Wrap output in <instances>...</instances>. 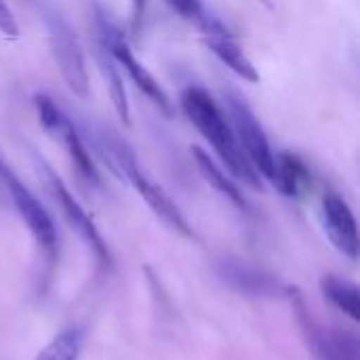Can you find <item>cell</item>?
Returning a JSON list of instances; mask_svg holds the SVG:
<instances>
[{
  "instance_id": "obj_20",
  "label": "cell",
  "mask_w": 360,
  "mask_h": 360,
  "mask_svg": "<svg viewBox=\"0 0 360 360\" xmlns=\"http://www.w3.org/2000/svg\"><path fill=\"white\" fill-rule=\"evenodd\" d=\"M146 11H148V0H131V32L135 36L141 34Z\"/></svg>"
},
{
  "instance_id": "obj_6",
  "label": "cell",
  "mask_w": 360,
  "mask_h": 360,
  "mask_svg": "<svg viewBox=\"0 0 360 360\" xmlns=\"http://www.w3.org/2000/svg\"><path fill=\"white\" fill-rule=\"evenodd\" d=\"M0 181L8 190V196H11L19 217L25 221L27 230L32 232L46 264L53 266L59 255V238H57V230H55L51 215L38 202V198L30 192V188L25 184H21V179L11 171V167L4 165L2 158H0Z\"/></svg>"
},
{
  "instance_id": "obj_10",
  "label": "cell",
  "mask_w": 360,
  "mask_h": 360,
  "mask_svg": "<svg viewBox=\"0 0 360 360\" xmlns=\"http://www.w3.org/2000/svg\"><path fill=\"white\" fill-rule=\"evenodd\" d=\"M198 25H200L202 40H205L207 49L224 65H228L236 76H240L247 82H259V74H257L253 61L247 57L243 46L236 42V38L228 32V27L219 19H215L211 15H205L198 21Z\"/></svg>"
},
{
  "instance_id": "obj_3",
  "label": "cell",
  "mask_w": 360,
  "mask_h": 360,
  "mask_svg": "<svg viewBox=\"0 0 360 360\" xmlns=\"http://www.w3.org/2000/svg\"><path fill=\"white\" fill-rule=\"evenodd\" d=\"M95 38L97 42H101L105 46V51L112 55V59L116 61V65H120L118 70H124L131 78V82L167 116L173 114V105L169 101V95L165 93V89L158 84V80L146 70V65L133 55L124 32L120 30V25L108 15V11L99 4H95Z\"/></svg>"
},
{
  "instance_id": "obj_1",
  "label": "cell",
  "mask_w": 360,
  "mask_h": 360,
  "mask_svg": "<svg viewBox=\"0 0 360 360\" xmlns=\"http://www.w3.org/2000/svg\"><path fill=\"white\" fill-rule=\"evenodd\" d=\"M181 110L186 118L196 127V131L209 141V146L215 150L219 160L226 165V169L247 184L253 190H262V177L245 156L243 148L236 141V135L232 131V124L226 120L219 105L213 101V97L202 86H188L181 91L179 97Z\"/></svg>"
},
{
  "instance_id": "obj_11",
  "label": "cell",
  "mask_w": 360,
  "mask_h": 360,
  "mask_svg": "<svg viewBox=\"0 0 360 360\" xmlns=\"http://www.w3.org/2000/svg\"><path fill=\"white\" fill-rule=\"evenodd\" d=\"M323 226L333 247L350 259L359 257V228L350 205L333 190L323 194Z\"/></svg>"
},
{
  "instance_id": "obj_2",
  "label": "cell",
  "mask_w": 360,
  "mask_h": 360,
  "mask_svg": "<svg viewBox=\"0 0 360 360\" xmlns=\"http://www.w3.org/2000/svg\"><path fill=\"white\" fill-rule=\"evenodd\" d=\"M99 148L103 150L101 154L105 158H110L112 171L122 175V177H127L133 184V188L139 192V196L146 200V205L169 228H173L175 232H179V234H184L188 238H194V230L188 224V219L184 217V213L179 211V207L171 200V196L154 179L148 177V173L139 167L135 152L120 137H116L114 133H101Z\"/></svg>"
},
{
  "instance_id": "obj_14",
  "label": "cell",
  "mask_w": 360,
  "mask_h": 360,
  "mask_svg": "<svg viewBox=\"0 0 360 360\" xmlns=\"http://www.w3.org/2000/svg\"><path fill=\"white\" fill-rule=\"evenodd\" d=\"M192 156H194L196 167H198L200 175L205 177V181H207L213 190H217L224 198H228L234 207H238L240 211L247 213V211H249V205H247L243 192H240L238 186L221 171V167H219L202 148H198V146L192 148Z\"/></svg>"
},
{
  "instance_id": "obj_7",
  "label": "cell",
  "mask_w": 360,
  "mask_h": 360,
  "mask_svg": "<svg viewBox=\"0 0 360 360\" xmlns=\"http://www.w3.org/2000/svg\"><path fill=\"white\" fill-rule=\"evenodd\" d=\"M34 108L38 114L40 124L44 127V131H49L55 139H59V143L63 146V150L68 152L72 165L76 167L78 175L93 188L101 186L99 173L93 165V158L82 141V137L78 135L72 118L44 93H36L34 95Z\"/></svg>"
},
{
  "instance_id": "obj_17",
  "label": "cell",
  "mask_w": 360,
  "mask_h": 360,
  "mask_svg": "<svg viewBox=\"0 0 360 360\" xmlns=\"http://www.w3.org/2000/svg\"><path fill=\"white\" fill-rule=\"evenodd\" d=\"M82 346H84V329L68 327L46 344V348L36 356V360H78Z\"/></svg>"
},
{
  "instance_id": "obj_9",
  "label": "cell",
  "mask_w": 360,
  "mask_h": 360,
  "mask_svg": "<svg viewBox=\"0 0 360 360\" xmlns=\"http://www.w3.org/2000/svg\"><path fill=\"white\" fill-rule=\"evenodd\" d=\"M38 171L42 173V177H44V181H46V186H49V190H51L55 202L59 205V209H61L65 221L78 232V236L84 240V245H86V247L91 249V253L95 255L97 264H99L101 268H108V270H110V268H112V253H110V249H108L103 236L99 234L97 226H95L93 219L89 217V213H86V211L80 207V202L70 194V190L63 186V181L57 177V173H55L49 165H44V162L40 160V162H38Z\"/></svg>"
},
{
  "instance_id": "obj_5",
  "label": "cell",
  "mask_w": 360,
  "mask_h": 360,
  "mask_svg": "<svg viewBox=\"0 0 360 360\" xmlns=\"http://www.w3.org/2000/svg\"><path fill=\"white\" fill-rule=\"evenodd\" d=\"M287 295L314 360H360V340L354 331L321 325L310 314L302 293L295 287H287Z\"/></svg>"
},
{
  "instance_id": "obj_19",
  "label": "cell",
  "mask_w": 360,
  "mask_h": 360,
  "mask_svg": "<svg viewBox=\"0 0 360 360\" xmlns=\"http://www.w3.org/2000/svg\"><path fill=\"white\" fill-rule=\"evenodd\" d=\"M0 34L6 36V38H17L19 36L17 19H15L11 6L6 4V0H0Z\"/></svg>"
},
{
  "instance_id": "obj_13",
  "label": "cell",
  "mask_w": 360,
  "mask_h": 360,
  "mask_svg": "<svg viewBox=\"0 0 360 360\" xmlns=\"http://www.w3.org/2000/svg\"><path fill=\"white\" fill-rule=\"evenodd\" d=\"M270 181L276 190L289 198H300L312 186V175L308 165L293 152L274 154V171Z\"/></svg>"
},
{
  "instance_id": "obj_4",
  "label": "cell",
  "mask_w": 360,
  "mask_h": 360,
  "mask_svg": "<svg viewBox=\"0 0 360 360\" xmlns=\"http://www.w3.org/2000/svg\"><path fill=\"white\" fill-rule=\"evenodd\" d=\"M42 19H44V27H46V38H49V46H51V55L59 68V74L63 78V82L68 84V89L84 99L89 97V72H86V61H84V53L82 46L76 38L74 27L70 25V21L51 4L42 6Z\"/></svg>"
},
{
  "instance_id": "obj_18",
  "label": "cell",
  "mask_w": 360,
  "mask_h": 360,
  "mask_svg": "<svg viewBox=\"0 0 360 360\" xmlns=\"http://www.w3.org/2000/svg\"><path fill=\"white\" fill-rule=\"evenodd\" d=\"M167 2H169V6H171L175 13H179L184 19L196 21V23L207 15V11H205V6H202V0H167Z\"/></svg>"
},
{
  "instance_id": "obj_12",
  "label": "cell",
  "mask_w": 360,
  "mask_h": 360,
  "mask_svg": "<svg viewBox=\"0 0 360 360\" xmlns=\"http://www.w3.org/2000/svg\"><path fill=\"white\" fill-rule=\"evenodd\" d=\"M217 276L230 289L249 297H276L287 293V287L274 274L240 259H221L217 264Z\"/></svg>"
},
{
  "instance_id": "obj_15",
  "label": "cell",
  "mask_w": 360,
  "mask_h": 360,
  "mask_svg": "<svg viewBox=\"0 0 360 360\" xmlns=\"http://www.w3.org/2000/svg\"><path fill=\"white\" fill-rule=\"evenodd\" d=\"M321 289L323 295L338 308L342 310L348 319L354 323L360 321V291L359 287L346 278H340L335 274H325L321 278Z\"/></svg>"
},
{
  "instance_id": "obj_8",
  "label": "cell",
  "mask_w": 360,
  "mask_h": 360,
  "mask_svg": "<svg viewBox=\"0 0 360 360\" xmlns=\"http://www.w3.org/2000/svg\"><path fill=\"white\" fill-rule=\"evenodd\" d=\"M226 101H228L232 131L236 135L238 146L243 148V152L249 158V162L253 165V169L259 175H264L266 179H270L272 171H274V152H272V146L268 141V135H266L262 122L257 120L253 108L247 103V99L240 93L228 91Z\"/></svg>"
},
{
  "instance_id": "obj_16",
  "label": "cell",
  "mask_w": 360,
  "mask_h": 360,
  "mask_svg": "<svg viewBox=\"0 0 360 360\" xmlns=\"http://www.w3.org/2000/svg\"><path fill=\"white\" fill-rule=\"evenodd\" d=\"M97 61H99L101 74L108 82V91H110V97H112L118 118L124 124H131V108H129V99H127V91H124V80L116 68V61L112 59V55L105 51V46L101 42H97Z\"/></svg>"
},
{
  "instance_id": "obj_21",
  "label": "cell",
  "mask_w": 360,
  "mask_h": 360,
  "mask_svg": "<svg viewBox=\"0 0 360 360\" xmlns=\"http://www.w3.org/2000/svg\"><path fill=\"white\" fill-rule=\"evenodd\" d=\"M259 2H262V4H266V6H272V2H270V0H259Z\"/></svg>"
}]
</instances>
